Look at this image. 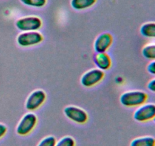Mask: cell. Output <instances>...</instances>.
I'll return each instance as SVG.
<instances>
[{
    "instance_id": "cell-1",
    "label": "cell",
    "mask_w": 155,
    "mask_h": 146,
    "mask_svg": "<svg viewBox=\"0 0 155 146\" xmlns=\"http://www.w3.org/2000/svg\"><path fill=\"white\" fill-rule=\"evenodd\" d=\"M148 100V94L142 91H130L120 96V101L127 107H136L144 104Z\"/></svg>"
},
{
    "instance_id": "cell-2",
    "label": "cell",
    "mask_w": 155,
    "mask_h": 146,
    "mask_svg": "<svg viewBox=\"0 0 155 146\" xmlns=\"http://www.w3.org/2000/svg\"><path fill=\"white\" fill-rule=\"evenodd\" d=\"M37 123V117L33 113H28L21 118L16 128L19 135H27L33 130Z\"/></svg>"
},
{
    "instance_id": "cell-3",
    "label": "cell",
    "mask_w": 155,
    "mask_h": 146,
    "mask_svg": "<svg viewBox=\"0 0 155 146\" xmlns=\"http://www.w3.org/2000/svg\"><path fill=\"white\" fill-rule=\"evenodd\" d=\"M155 117V103H144L138 106L133 114V118L136 121L140 123L151 121Z\"/></svg>"
},
{
    "instance_id": "cell-4",
    "label": "cell",
    "mask_w": 155,
    "mask_h": 146,
    "mask_svg": "<svg viewBox=\"0 0 155 146\" xmlns=\"http://www.w3.org/2000/svg\"><path fill=\"white\" fill-rule=\"evenodd\" d=\"M42 24L40 18L35 16L24 17L16 21V27L23 32L36 31L41 28Z\"/></svg>"
},
{
    "instance_id": "cell-5",
    "label": "cell",
    "mask_w": 155,
    "mask_h": 146,
    "mask_svg": "<svg viewBox=\"0 0 155 146\" xmlns=\"http://www.w3.org/2000/svg\"><path fill=\"white\" fill-rule=\"evenodd\" d=\"M43 40V36L38 31H26L18 35L17 42L21 47H27L37 45Z\"/></svg>"
},
{
    "instance_id": "cell-6",
    "label": "cell",
    "mask_w": 155,
    "mask_h": 146,
    "mask_svg": "<svg viewBox=\"0 0 155 146\" xmlns=\"http://www.w3.org/2000/svg\"><path fill=\"white\" fill-rule=\"evenodd\" d=\"M65 116L69 120L78 124H84L87 122L89 116L84 109L74 106H68L64 109Z\"/></svg>"
},
{
    "instance_id": "cell-7",
    "label": "cell",
    "mask_w": 155,
    "mask_h": 146,
    "mask_svg": "<svg viewBox=\"0 0 155 146\" xmlns=\"http://www.w3.org/2000/svg\"><path fill=\"white\" fill-rule=\"evenodd\" d=\"M46 100V94L42 90H36L33 91L27 97L26 101V109L30 111L39 109Z\"/></svg>"
},
{
    "instance_id": "cell-8",
    "label": "cell",
    "mask_w": 155,
    "mask_h": 146,
    "mask_svg": "<svg viewBox=\"0 0 155 146\" xmlns=\"http://www.w3.org/2000/svg\"><path fill=\"white\" fill-rule=\"evenodd\" d=\"M104 73L99 68H93L86 71L81 78V84L84 87L90 88L96 85L104 78Z\"/></svg>"
},
{
    "instance_id": "cell-9",
    "label": "cell",
    "mask_w": 155,
    "mask_h": 146,
    "mask_svg": "<svg viewBox=\"0 0 155 146\" xmlns=\"http://www.w3.org/2000/svg\"><path fill=\"white\" fill-rule=\"evenodd\" d=\"M113 42V37L108 33H103L96 38L94 49L96 53H105Z\"/></svg>"
},
{
    "instance_id": "cell-10",
    "label": "cell",
    "mask_w": 155,
    "mask_h": 146,
    "mask_svg": "<svg viewBox=\"0 0 155 146\" xmlns=\"http://www.w3.org/2000/svg\"><path fill=\"white\" fill-rule=\"evenodd\" d=\"M94 62L99 69L107 70L111 66V59L105 53H97L94 56Z\"/></svg>"
},
{
    "instance_id": "cell-11",
    "label": "cell",
    "mask_w": 155,
    "mask_h": 146,
    "mask_svg": "<svg viewBox=\"0 0 155 146\" xmlns=\"http://www.w3.org/2000/svg\"><path fill=\"white\" fill-rule=\"evenodd\" d=\"M130 146H155V138L152 136H142L134 138Z\"/></svg>"
},
{
    "instance_id": "cell-12",
    "label": "cell",
    "mask_w": 155,
    "mask_h": 146,
    "mask_svg": "<svg viewBox=\"0 0 155 146\" xmlns=\"http://www.w3.org/2000/svg\"><path fill=\"white\" fill-rule=\"evenodd\" d=\"M140 33L146 38H155V22H148L140 27Z\"/></svg>"
},
{
    "instance_id": "cell-13",
    "label": "cell",
    "mask_w": 155,
    "mask_h": 146,
    "mask_svg": "<svg viewBox=\"0 0 155 146\" xmlns=\"http://www.w3.org/2000/svg\"><path fill=\"white\" fill-rule=\"evenodd\" d=\"M97 0H71V6L76 10L89 9L95 4Z\"/></svg>"
},
{
    "instance_id": "cell-14",
    "label": "cell",
    "mask_w": 155,
    "mask_h": 146,
    "mask_svg": "<svg viewBox=\"0 0 155 146\" xmlns=\"http://www.w3.org/2000/svg\"><path fill=\"white\" fill-rule=\"evenodd\" d=\"M142 54L145 59L155 60V43L148 44L142 48Z\"/></svg>"
},
{
    "instance_id": "cell-15",
    "label": "cell",
    "mask_w": 155,
    "mask_h": 146,
    "mask_svg": "<svg viewBox=\"0 0 155 146\" xmlns=\"http://www.w3.org/2000/svg\"><path fill=\"white\" fill-rule=\"evenodd\" d=\"M23 4L35 8H42L45 5L47 0H21Z\"/></svg>"
},
{
    "instance_id": "cell-16",
    "label": "cell",
    "mask_w": 155,
    "mask_h": 146,
    "mask_svg": "<svg viewBox=\"0 0 155 146\" xmlns=\"http://www.w3.org/2000/svg\"><path fill=\"white\" fill-rule=\"evenodd\" d=\"M76 142L74 138L71 136H64L59 141H56L55 146H75Z\"/></svg>"
},
{
    "instance_id": "cell-17",
    "label": "cell",
    "mask_w": 155,
    "mask_h": 146,
    "mask_svg": "<svg viewBox=\"0 0 155 146\" xmlns=\"http://www.w3.org/2000/svg\"><path fill=\"white\" fill-rule=\"evenodd\" d=\"M56 138L52 135H49V136H46L44 138H42L37 146H55L56 144Z\"/></svg>"
},
{
    "instance_id": "cell-18",
    "label": "cell",
    "mask_w": 155,
    "mask_h": 146,
    "mask_svg": "<svg viewBox=\"0 0 155 146\" xmlns=\"http://www.w3.org/2000/svg\"><path fill=\"white\" fill-rule=\"evenodd\" d=\"M147 71L149 74L155 75V60L151 61L148 65H147Z\"/></svg>"
},
{
    "instance_id": "cell-19",
    "label": "cell",
    "mask_w": 155,
    "mask_h": 146,
    "mask_svg": "<svg viewBox=\"0 0 155 146\" xmlns=\"http://www.w3.org/2000/svg\"><path fill=\"white\" fill-rule=\"evenodd\" d=\"M147 87H148V89L150 91L155 93V78H154L151 79V80L148 82Z\"/></svg>"
},
{
    "instance_id": "cell-20",
    "label": "cell",
    "mask_w": 155,
    "mask_h": 146,
    "mask_svg": "<svg viewBox=\"0 0 155 146\" xmlns=\"http://www.w3.org/2000/svg\"><path fill=\"white\" fill-rule=\"evenodd\" d=\"M7 132V127L5 125L0 123V138H2Z\"/></svg>"
},
{
    "instance_id": "cell-21",
    "label": "cell",
    "mask_w": 155,
    "mask_h": 146,
    "mask_svg": "<svg viewBox=\"0 0 155 146\" xmlns=\"http://www.w3.org/2000/svg\"><path fill=\"white\" fill-rule=\"evenodd\" d=\"M154 121L155 122V117H154Z\"/></svg>"
}]
</instances>
